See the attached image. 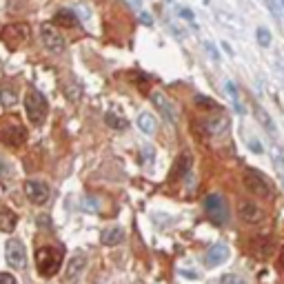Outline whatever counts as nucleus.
<instances>
[{
    "label": "nucleus",
    "instance_id": "nucleus-1",
    "mask_svg": "<svg viewBox=\"0 0 284 284\" xmlns=\"http://www.w3.org/2000/svg\"><path fill=\"white\" fill-rule=\"evenodd\" d=\"M65 251L60 247H40L36 251V266L43 277H51L60 271Z\"/></svg>",
    "mask_w": 284,
    "mask_h": 284
},
{
    "label": "nucleus",
    "instance_id": "nucleus-2",
    "mask_svg": "<svg viewBox=\"0 0 284 284\" xmlns=\"http://www.w3.org/2000/svg\"><path fill=\"white\" fill-rule=\"evenodd\" d=\"M0 142L7 147H20L27 142V129L14 115H5L0 118Z\"/></svg>",
    "mask_w": 284,
    "mask_h": 284
},
{
    "label": "nucleus",
    "instance_id": "nucleus-3",
    "mask_svg": "<svg viewBox=\"0 0 284 284\" xmlns=\"http://www.w3.org/2000/svg\"><path fill=\"white\" fill-rule=\"evenodd\" d=\"M25 111H27V118L31 125H43L45 118H47V100L40 91L31 89L27 91L25 96Z\"/></svg>",
    "mask_w": 284,
    "mask_h": 284
},
{
    "label": "nucleus",
    "instance_id": "nucleus-4",
    "mask_svg": "<svg viewBox=\"0 0 284 284\" xmlns=\"http://www.w3.org/2000/svg\"><path fill=\"white\" fill-rule=\"evenodd\" d=\"M205 211L209 213V218L213 220V224H227L229 222V207L224 198L220 193H211L205 198Z\"/></svg>",
    "mask_w": 284,
    "mask_h": 284
},
{
    "label": "nucleus",
    "instance_id": "nucleus-5",
    "mask_svg": "<svg viewBox=\"0 0 284 284\" xmlns=\"http://www.w3.org/2000/svg\"><path fill=\"white\" fill-rule=\"evenodd\" d=\"M40 40H43V45L51 51V54H62L67 47L65 38L60 36V31H58L54 25H49V22L40 27Z\"/></svg>",
    "mask_w": 284,
    "mask_h": 284
},
{
    "label": "nucleus",
    "instance_id": "nucleus-6",
    "mask_svg": "<svg viewBox=\"0 0 284 284\" xmlns=\"http://www.w3.org/2000/svg\"><path fill=\"white\" fill-rule=\"evenodd\" d=\"M245 184L251 195H258V198H269L271 195V187L266 182V178L256 169H249L245 173Z\"/></svg>",
    "mask_w": 284,
    "mask_h": 284
},
{
    "label": "nucleus",
    "instance_id": "nucleus-7",
    "mask_svg": "<svg viewBox=\"0 0 284 284\" xmlns=\"http://www.w3.org/2000/svg\"><path fill=\"white\" fill-rule=\"evenodd\" d=\"M29 33H31L29 25L18 22V25H9V27L3 29V40H5V45H7L9 49H18L20 45L29 38Z\"/></svg>",
    "mask_w": 284,
    "mask_h": 284
},
{
    "label": "nucleus",
    "instance_id": "nucleus-8",
    "mask_svg": "<svg viewBox=\"0 0 284 284\" xmlns=\"http://www.w3.org/2000/svg\"><path fill=\"white\" fill-rule=\"evenodd\" d=\"M5 258H7V264L11 266V269H16V271L25 269L27 253H25L22 242L20 240H9L7 245H5Z\"/></svg>",
    "mask_w": 284,
    "mask_h": 284
},
{
    "label": "nucleus",
    "instance_id": "nucleus-9",
    "mask_svg": "<svg viewBox=\"0 0 284 284\" xmlns=\"http://www.w3.org/2000/svg\"><path fill=\"white\" fill-rule=\"evenodd\" d=\"M151 102L160 109L162 118H165L167 123L173 125V127L178 125V107H176V104H173L165 94H162V91H153V94H151Z\"/></svg>",
    "mask_w": 284,
    "mask_h": 284
},
{
    "label": "nucleus",
    "instance_id": "nucleus-10",
    "mask_svg": "<svg viewBox=\"0 0 284 284\" xmlns=\"http://www.w3.org/2000/svg\"><path fill=\"white\" fill-rule=\"evenodd\" d=\"M25 193H27V198L31 200L33 205H45V202L49 200L51 191H49L47 184L40 182V180H27L25 182Z\"/></svg>",
    "mask_w": 284,
    "mask_h": 284
},
{
    "label": "nucleus",
    "instance_id": "nucleus-11",
    "mask_svg": "<svg viewBox=\"0 0 284 284\" xmlns=\"http://www.w3.org/2000/svg\"><path fill=\"white\" fill-rule=\"evenodd\" d=\"M237 213H240L242 222H247V224H260L264 220V209H260L256 202H249V200L240 202Z\"/></svg>",
    "mask_w": 284,
    "mask_h": 284
},
{
    "label": "nucleus",
    "instance_id": "nucleus-12",
    "mask_svg": "<svg viewBox=\"0 0 284 284\" xmlns=\"http://www.w3.org/2000/svg\"><path fill=\"white\" fill-rule=\"evenodd\" d=\"M85 266H87V256L85 253H76V256L71 258V262H69L67 266V282H76L80 275H83V271H85Z\"/></svg>",
    "mask_w": 284,
    "mask_h": 284
},
{
    "label": "nucleus",
    "instance_id": "nucleus-13",
    "mask_svg": "<svg viewBox=\"0 0 284 284\" xmlns=\"http://www.w3.org/2000/svg\"><path fill=\"white\" fill-rule=\"evenodd\" d=\"M227 258H229L227 245H216V247L209 249V253L205 256V262H207V266H218V264H222Z\"/></svg>",
    "mask_w": 284,
    "mask_h": 284
},
{
    "label": "nucleus",
    "instance_id": "nucleus-14",
    "mask_svg": "<svg viewBox=\"0 0 284 284\" xmlns=\"http://www.w3.org/2000/svg\"><path fill=\"white\" fill-rule=\"evenodd\" d=\"M136 125H138V129H140L142 133H147V136H153L155 129H158V123H155V118L149 111H142L140 115H138Z\"/></svg>",
    "mask_w": 284,
    "mask_h": 284
},
{
    "label": "nucleus",
    "instance_id": "nucleus-15",
    "mask_svg": "<svg viewBox=\"0 0 284 284\" xmlns=\"http://www.w3.org/2000/svg\"><path fill=\"white\" fill-rule=\"evenodd\" d=\"M100 240H102V245H107V247H115V245H120V242L125 240V231L120 227L104 229L102 235H100Z\"/></svg>",
    "mask_w": 284,
    "mask_h": 284
},
{
    "label": "nucleus",
    "instance_id": "nucleus-16",
    "mask_svg": "<svg viewBox=\"0 0 284 284\" xmlns=\"http://www.w3.org/2000/svg\"><path fill=\"white\" fill-rule=\"evenodd\" d=\"M56 25H60V27H67V29H73V27H78L80 25V20L76 18V14L73 11H69V9H60L56 14Z\"/></svg>",
    "mask_w": 284,
    "mask_h": 284
},
{
    "label": "nucleus",
    "instance_id": "nucleus-17",
    "mask_svg": "<svg viewBox=\"0 0 284 284\" xmlns=\"http://www.w3.org/2000/svg\"><path fill=\"white\" fill-rule=\"evenodd\" d=\"M253 113H256V118H258V123L264 127V129H269L271 133H275V125H273V120H271V115L264 111L260 104H253Z\"/></svg>",
    "mask_w": 284,
    "mask_h": 284
},
{
    "label": "nucleus",
    "instance_id": "nucleus-18",
    "mask_svg": "<svg viewBox=\"0 0 284 284\" xmlns=\"http://www.w3.org/2000/svg\"><path fill=\"white\" fill-rule=\"evenodd\" d=\"M16 227V216L14 211H9V209L0 207V231H11Z\"/></svg>",
    "mask_w": 284,
    "mask_h": 284
},
{
    "label": "nucleus",
    "instance_id": "nucleus-19",
    "mask_svg": "<svg viewBox=\"0 0 284 284\" xmlns=\"http://www.w3.org/2000/svg\"><path fill=\"white\" fill-rule=\"evenodd\" d=\"M104 123L111 127V129H118V131H120V129H127V125H129V123H127V118L118 115L115 111H109L107 115H104Z\"/></svg>",
    "mask_w": 284,
    "mask_h": 284
},
{
    "label": "nucleus",
    "instance_id": "nucleus-20",
    "mask_svg": "<svg viewBox=\"0 0 284 284\" xmlns=\"http://www.w3.org/2000/svg\"><path fill=\"white\" fill-rule=\"evenodd\" d=\"M224 89H227V94L231 96V100H233V109L237 113H245V107H242L240 98H237V87L231 83V80H227V85H224Z\"/></svg>",
    "mask_w": 284,
    "mask_h": 284
},
{
    "label": "nucleus",
    "instance_id": "nucleus-21",
    "mask_svg": "<svg viewBox=\"0 0 284 284\" xmlns=\"http://www.w3.org/2000/svg\"><path fill=\"white\" fill-rule=\"evenodd\" d=\"M16 100H18V96H16L14 89H7V87L0 89V104H5V107H14Z\"/></svg>",
    "mask_w": 284,
    "mask_h": 284
},
{
    "label": "nucleus",
    "instance_id": "nucleus-22",
    "mask_svg": "<svg viewBox=\"0 0 284 284\" xmlns=\"http://www.w3.org/2000/svg\"><path fill=\"white\" fill-rule=\"evenodd\" d=\"M11 178H14V171H11V167L0 158V184H9Z\"/></svg>",
    "mask_w": 284,
    "mask_h": 284
},
{
    "label": "nucleus",
    "instance_id": "nucleus-23",
    "mask_svg": "<svg viewBox=\"0 0 284 284\" xmlns=\"http://www.w3.org/2000/svg\"><path fill=\"white\" fill-rule=\"evenodd\" d=\"M256 36H258V45H260V47H269V45H271V31L266 27H258Z\"/></svg>",
    "mask_w": 284,
    "mask_h": 284
},
{
    "label": "nucleus",
    "instance_id": "nucleus-24",
    "mask_svg": "<svg viewBox=\"0 0 284 284\" xmlns=\"http://www.w3.org/2000/svg\"><path fill=\"white\" fill-rule=\"evenodd\" d=\"M195 104L202 107V109H213V111L220 107L216 100H211V98H207V96H195Z\"/></svg>",
    "mask_w": 284,
    "mask_h": 284
},
{
    "label": "nucleus",
    "instance_id": "nucleus-25",
    "mask_svg": "<svg viewBox=\"0 0 284 284\" xmlns=\"http://www.w3.org/2000/svg\"><path fill=\"white\" fill-rule=\"evenodd\" d=\"M273 167H275V171L280 173V180H282V184H284V160H282V155H280V151L273 147Z\"/></svg>",
    "mask_w": 284,
    "mask_h": 284
},
{
    "label": "nucleus",
    "instance_id": "nucleus-26",
    "mask_svg": "<svg viewBox=\"0 0 284 284\" xmlns=\"http://www.w3.org/2000/svg\"><path fill=\"white\" fill-rule=\"evenodd\" d=\"M271 251H273V242H271V240H262V242H258V256L260 258H269L271 256Z\"/></svg>",
    "mask_w": 284,
    "mask_h": 284
},
{
    "label": "nucleus",
    "instance_id": "nucleus-27",
    "mask_svg": "<svg viewBox=\"0 0 284 284\" xmlns=\"http://www.w3.org/2000/svg\"><path fill=\"white\" fill-rule=\"evenodd\" d=\"M189 169H191V155L184 153L182 158H180V165H178V176H184Z\"/></svg>",
    "mask_w": 284,
    "mask_h": 284
},
{
    "label": "nucleus",
    "instance_id": "nucleus-28",
    "mask_svg": "<svg viewBox=\"0 0 284 284\" xmlns=\"http://www.w3.org/2000/svg\"><path fill=\"white\" fill-rule=\"evenodd\" d=\"M178 14H180L182 18L189 22V25H193L195 29H198V25H195V16H193V11H191V9H187V7H180V9H178Z\"/></svg>",
    "mask_w": 284,
    "mask_h": 284
},
{
    "label": "nucleus",
    "instance_id": "nucleus-29",
    "mask_svg": "<svg viewBox=\"0 0 284 284\" xmlns=\"http://www.w3.org/2000/svg\"><path fill=\"white\" fill-rule=\"evenodd\" d=\"M266 7H269V9H271V14H273V18H275L277 22H280V20H282V11H280V9H277V5L273 3V0H266Z\"/></svg>",
    "mask_w": 284,
    "mask_h": 284
},
{
    "label": "nucleus",
    "instance_id": "nucleus-30",
    "mask_svg": "<svg viewBox=\"0 0 284 284\" xmlns=\"http://www.w3.org/2000/svg\"><path fill=\"white\" fill-rule=\"evenodd\" d=\"M220 284H245V280L237 275H224L222 280H220Z\"/></svg>",
    "mask_w": 284,
    "mask_h": 284
},
{
    "label": "nucleus",
    "instance_id": "nucleus-31",
    "mask_svg": "<svg viewBox=\"0 0 284 284\" xmlns=\"http://www.w3.org/2000/svg\"><path fill=\"white\" fill-rule=\"evenodd\" d=\"M205 49L209 51V56H211L216 62L220 60V54H218V49H216V45H213V43H205Z\"/></svg>",
    "mask_w": 284,
    "mask_h": 284
},
{
    "label": "nucleus",
    "instance_id": "nucleus-32",
    "mask_svg": "<svg viewBox=\"0 0 284 284\" xmlns=\"http://www.w3.org/2000/svg\"><path fill=\"white\" fill-rule=\"evenodd\" d=\"M0 284H18L11 273H0Z\"/></svg>",
    "mask_w": 284,
    "mask_h": 284
},
{
    "label": "nucleus",
    "instance_id": "nucleus-33",
    "mask_svg": "<svg viewBox=\"0 0 284 284\" xmlns=\"http://www.w3.org/2000/svg\"><path fill=\"white\" fill-rule=\"evenodd\" d=\"M140 22H142V25H147V27H151V25H153L151 16H149L147 11H142V14H140Z\"/></svg>",
    "mask_w": 284,
    "mask_h": 284
},
{
    "label": "nucleus",
    "instance_id": "nucleus-34",
    "mask_svg": "<svg viewBox=\"0 0 284 284\" xmlns=\"http://www.w3.org/2000/svg\"><path fill=\"white\" fill-rule=\"evenodd\" d=\"M251 149H253L256 153H262V147L258 144V140H251Z\"/></svg>",
    "mask_w": 284,
    "mask_h": 284
},
{
    "label": "nucleus",
    "instance_id": "nucleus-35",
    "mask_svg": "<svg viewBox=\"0 0 284 284\" xmlns=\"http://www.w3.org/2000/svg\"><path fill=\"white\" fill-rule=\"evenodd\" d=\"M280 266L284 269V251H282V256H280Z\"/></svg>",
    "mask_w": 284,
    "mask_h": 284
},
{
    "label": "nucleus",
    "instance_id": "nucleus-36",
    "mask_svg": "<svg viewBox=\"0 0 284 284\" xmlns=\"http://www.w3.org/2000/svg\"><path fill=\"white\" fill-rule=\"evenodd\" d=\"M133 5H140V0H133Z\"/></svg>",
    "mask_w": 284,
    "mask_h": 284
},
{
    "label": "nucleus",
    "instance_id": "nucleus-37",
    "mask_svg": "<svg viewBox=\"0 0 284 284\" xmlns=\"http://www.w3.org/2000/svg\"><path fill=\"white\" fill-rule=\"evenodd\" d=\"M280 3H282V9H284V0H280Z\"/></svg>",
    "mask_w": 284,
    "mask_h": 284
},
{
    "label": "nucleus",
    "instance_id": "nucleus-38",
    "mask_svg": "<svg viewBox=\"0 0 284 284\" xmlns=\"http://www.w3.org/2000/svg\"><path fill=\"white\" fill-rule=\"evenodd\" d=\"M205 3H207V5H209V3H211V0H205Z\"/></svg>",
    "mask_w": 284,
    "mask_h": 284
}]
</instances>
